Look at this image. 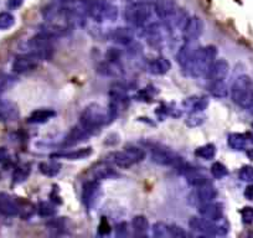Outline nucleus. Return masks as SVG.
<instances>
[{
	"mask_svg": "<svg viewBox=\"0 0 253 238\" xmlns=\"http://www.w3.org/2000/svg\"><path fill=\"white\" fill-rule=\"evenodd\" d=\"M190 228L195 232L206 236H226L228 233V223L225 221H210L203 217H191L189 221Z\"/></svg>",
	"mask_w": 253,
	"mask_h": 238,
	"instance_id": "nucleus-6",
	"label": "nucleus"
},
{
	"mask_svg": "<svg viewBox=\"0 0 253 238\" xmlns=\"http://www.w3.org/2000/svg\"><path fill=\"white\" fill-rule=\"evenodd\" d=\"M153 9H154V13L162 20H165L174 13H176L180 8L175 0H157L153 4Z\"/></svg>",
	"mask_w": 253,
	"mask_h": 238,
	"instance_id": "nucleus-18",
	"label": "nucleus"
},
{
	"mask_svg": "<svg viewBox=\"0 0 253 238\" xmlns=\"http://www.w3.org/2000/svg\"><path fill=\"white\" fill-rule=\"evenodd\" d=\"M153 5L147 1H134L126 9L124 18L128 24L133 26H147L153 15Z\"/></svg>",
	"mask_w": 253,
	"mask_h": 238,
	"instance_id": "nucleus-5",
	"label": "nucleus"
},
{
	"mask_svg": "<svg viewBox=\"0 0 253 238\" xmlns=\"http://www.w3.org/2000/svg\"><path fill=\"white\" fill-rule=\"evenodd\" d=\"M25 0H9V8L10 9H18L23 5V3Z\"/></svg>",
	"mask_w": 253,
	"mask_h": 238,
	"instance_id": "nucleus-44",
	"label": "nucleus"
},
{
	"mask_svg": "<svg viewBox=\"0 0 253 238\" xmlns=\"http://www.w3.org/2000/svg\"><path fill=\"white\" fill-rule=\"evenodd\" d=\"M40 171L46 176H56L61 171V165L55 161L42 162L40 164Z\"/></svg>",
	"mask_w": 253,
	"mask_h": 238,
	"instance_id": "nucleus-32",
	"label": "nucleus"
},
{
	"mask_svg": "<svg viewBox=\"0 0 253 238\" xmlns=\"http://www.w3.org/2000/svg\"><path fill=\"white\" fill-rule=\"evenodd\" d=\"M209 106V99L204 96L190 97L184 102V107L191 113H199V112L206 109Z\"/></svg>",
	"mask_w": 253,
	"mask_h": 238,
	"instance_id": "nucleus-26",
	"label": "nucleus"
},
{
	"mask_svg": "<svg viewBox=\"0 0 253 238\" xmlns=\"http://www.w3.org/2000/svg\"><path fill=\"white\" fill-rule=\"evenodd\" d=\"M117 235L121 236V237H124V236L128 235V225L123 222L117 226Z\"/></svg>",
	"mask_w": 253,
	"mask_h": 238,
	"instance_id": "nucleus-43",
	"label": "nucleus"
},
{
	"mask_svg": "<svg viewBox=\"0 0 253 238\" xmlns=\"http://www.w3.org/2000/svg\"><path fill=\"white\" fill-rule=\"evenodd\" d=\"M238 177L243 183H253V166L251 165H245L238 172Z\"/></svg>",
	"mask_w": 253,
	"mask_h": 238,
	"instance_id": "nucleus-39",
	"label": "nucleus"
},
{
	"mask_svg": "<svg viewBox=\"0 0 253 238\" xmlns=\"http://www.w3.org/2000/svg\"><path fill=\"white\" fill-rule=\"evenodd\" d=\"M112 40L122 46H129L134 42V31L130 28L114 29L111 34Z\"/></svg>",
	"mask_w": 253,
	"mask_h": 238,
	"instance_id": "nucleus-22",
	"label": "nucleus"
},
{
	"mask_svg": "<svg viewBox=\"0 0 253 238\" xmlns=\"http://www.w3.org/2000/svg\"><path fill=\"white\" fill-rule=\"evenodd\" d=\"M204 31V21L199 16H191L187 19L182 30V38L185 41H195L201 36Z\"/></svg>",
	"mask_w": 253,
	"mask_h": 238,
	"instance_id": "nucleus-10",
	"label": "nucleus"
},
{
	"mask_svg": "<svg viewBox=\"0 0 253 238\" xmlns=\"http://www.w3.org/2000/svg\"><path fill=\"white\" fill-rule=\"evenodd\" d=\"M243 195H245V198H247V200H253V184H251V185H248L247 188H246Z\"/></svg>",
	"mask_w": 253,
	"mask_h": 238,
	"instance_id": "nucleus-45",
	"label": "nucleus"
},
{
	"mask_svg": "<svg viewBox=\"0 0 253 238\" xmlns=\"http://www.w3.org/2000/svg\"><path fill=\"white\" fill-rule=\"evenodd\" d=\"M38 212L42 217H51V216H53L56 213V207L51 202L42 201V202L39 203Z\"/></svg>",
	"mask_w": 253,
	"mask_h": 238,
	"instance_id": "nucleus-36",
	"label": "nucleus"
},
{
	"mask_svg": "<svg viewBox=\"0 0 253 238\" xmlns=\"http://www.w3.org/2000/svg\"><path fill=\"white\" fill-rule=\"evenodd\" d=\"M108 122H111L108 109H104L99 104L88 106L80 117V123L93 134Z\"/></svg>",
	"mask_w": 253,
	"mask_h": 238,
	"instance_id": "nucleus-3",
	"label": "nucleus"
},
{
	"mask_svg": "<svg viewBox=\"0 0 253 238\" xmlns=\"http://www.w3.org/2000/svg\"><path fill=\"white\" fill-rule=\"evenodd\" d=\"M170 232H171V238H184L187 236L182 227L177 225H170Z\"/></svg>",
	"mask_w": 253,
	"mask_h": 238,
	"instance_id": "nucleus-41",
	"label": "nucleus"
},
{
	"mask_svg": "<svg viewBox=\"0 0 253 238\" xmlns=\"http://www.w3.org/2000/svg\"><path fill=\"white\" fill-rule=\"evenodd\" d=\"M227 143L231 149L243 152L253 145V135L250 133H232L228 135Z\"/></svg>",
	"mask_w": 253,
	"mask_h": 238,
	"instance_id": "nucleus-17",
	"label": "nucleus"
},
{
	"mask_svg": "<svg viewBox=\"0 0 253 238\" xmlns=\"http://www.w3.org/2000/svg\"><path fill=\"white\" fill-rule=\"evenodd\" d=\"M250 109H251V111H252V113H253V106H252V107H251V108H250Z\"/></svg>",
	"mask_w": 253,
	"mask_h": 238,
	"instance_id": "nucleus-47",
	"label": "nucleus"
},
{
	"mask_svg": "<svg viewBox=\"0 0 253 238\" xmlns=\"http://www.w3.org/2000/svg\"><path fill=\"white\" fill-rule=\"evenodd\" d=\"M217 196V191L213 189V186L210 183L205 184V185H201L195 188V191L191 195V201H193L195 205L201 206L205 205V203L212 202L213 200Z\"/></svg>",
	"mask_w": 253,
	"mask_h": 238,
	"instance_id": "nucleus-11",
	"label": "nucleus"
},
{
	"mask_svg": "<svg viewBox=\"0 0 253 238\" xmlns=\"http://www.w3.org/2000/svg\"><path fill=\"white\" fill-rule=\"evenodd\" d=\"M241 217H242V221L247 225L253 222V207H250V206H246L241 210Z\"/></svg>",
	"mask_w": 253,
	"mask_h": 238,
	"instance_id": "nucleus-40",
	"label": "nucleus"
},
{
	"mask_svg": "<svg viewBox=\"0 0 253 238\" xmlns=\"http://www.w3.org/2000/svg\"><path fill=\"white\" fill-rule=\"evenodd\" d=\"M30 164H24L21 166H19L15 170V172H14V181L15 183H23V181H25L29 177V175H30Z\"/></svg>",
	"mask_w": 253,
	"mask_h": 238,
	"instance_id": "nucleus-34",
	"label": "nucleus"
},
{
	"mask_svg": "<svg viewBox=\"0 0 253 238\" xmlns=\"http://www.w3.org/2000/svg\"><path fill=\"white\" fill-rule=\"evenodd\" d=\"M152 160L155 164L162 165V166L175 167L179 170L185 166L182 158L169 149H154L152 154Z\"/></svg>",
	"mask_w": 253,
	"mask_h": 238,
	"instance_id": "nucleus-9",
	"label": "nucleus"
},
{
	"mask_svg": "<svg viewBox=\"0 0 253 238\" xmlns=\"http://www.w3.org/2000/svg\"><path fill=\"white\" fill-rule=\"evenodd\" d=\"M144 158L145 152L142 148L129 147L121 150V152L111 153V154L106 158V161L109 162L111 165H113V166L122 167V169H128V167L133 166V165L142 161Z\"/></svg>",
	"mask_w": 253,
	"mask_h": 238,
	"instance_id": "nucleus-4",
	"label": "nucleus"
},
{
	"mask_svg": "<svg viewBox=\"0 0 253 238\" xmlns=\"http://www.w3.org/2000/svg\"><path fill=\"white\" fill-rule=\"evenodd\" d=\"M169 33L168 28L165 26V24H157L153 23L147 25V29L144 31L145 39L148 40V42L153 46H159L160 43L164 41L165 34Z\"/></svg>",
	"mask_w": 253,
	"mask_h": 238,
	"instance_id": "nucleus-15",
	"label": "nucleus"
},
{
	"mask_svg": "<svg viewBox=\"0 0 253 238\" xmlns=\"http://www.w3.org/2000/svg\"><path fill=\"white\" fill-rule=\"evenodd\" d=\"M199 213L203 218L210 221H220L223 218V208L218 203L209 202L199 206Z\"/></svg>",
	"mask_w": 253,
	"mask_h": 238,
	"instance_id": "nucleus-20",
	"label": "nucleus"
},
{
	"mask_svg": "<svg viewBox=\"0 0 253 238\" xmlns=\"http://www.w3.org/2000/svg\"><path fill=\"white\" fill-rule=\"evenodd\" d=\"M93 176L94 179L98 180H104V179H113L117 176V172L114 171L113 165L109 162H101V164L96 165L93 169Z\"/></svg>",
	"mask_w": 253,
	"mask_h": 238,
	"instance_id": "nucleus-28",
	"label": "nucleus"
},
{
	"mask_svg": "<svg viewBox=\"0 0 253 238\" xmlns=\"http://www.w3.org/2000/svg\"><path fill=\"white\" fill-rule=\"evenodd\" d=\"M29 48H30V53L35 55L42 61L50 60L53 53L52 38L41 31L29 40Z\"/></svg>",
	"mask_w": 253,
	"mask_h": 238,
	"instance_id": "nucleus-7",
	"label": "nucleus"
},
{
	"mask_svg": "<svg viewBox=\"0 0 253 238\" xmlns=\"http://www.w3.org/2000/svg\"><path fill=\"white\" fill-rule=\"evenodd\" d=\"M153 235L159 238H171V232H170V225L167 223L158 222L153 226Z\"/></svg>",
	"mask_w": 253,
	"mask_h": 238,
	"instance_id": "nucleus-33",
	"label": "nucleus"
},
{
	"mask_svg": "<svg viewBox=\"0 0 253 238\" xmlns=\"http://www.w3.org/2000/svg\"><path fill=\"white\" fill-rule=\"evenodd\" d=\"M99 195H101V186L96 180H91L84 184V190H82V200L87 208L91 210L94 207Z\"/></svg>",
	"mask_w": 253,
	"mask_h": 238,
	"instance_id": "nucleus-14",
	"label": "nucleus"
},
{
	"mask_svg": "<svg viewBox=\"0 0 253 238\" xmlns=\"http://www.w3.org/2000/svg\"><path fill=\"white\" fill-rule=\"evenodd\" d=\"M228 74H230V66H228L227 61L225 60H216L212 64V66L209 70L208 77L209 83L211 82H222L227 81Z\"/></svg>",
	"mask_w": 253,
	"mask_h": 238,
	"instance_id": "nucleus-13",
	"label": "nucleus"
},
{
	"mask_svg": "<svg viewBox=\"0 0 253 238\" xmlns=\"http://www.w3.org/2000/svg\"><path fill=\"white\" fill-rule=\"evenodd\" d=\"M211 174H212V176L215 177V179L221 180V179H223L225 176H227L228 170L227 167L223 164H221V162H213L212 166H211Z\"/></svg>",
	"mask_w": 253,
	"mask_h": 238,
	"instance_id": "nucleus-38",
	"label": "nucleus"
},
{
	"mask_svg": "<svg viewBox=\"0 0 253 238\" xmlns=\"http://www.w3.org/2000/svg\"><path fill=\"white\" fill-rule=\"evenodd\" d=\"M19 117V109L14 103L9 101H0V119L1 120H15Z\"/></svg>",
	"mask_w": 253,
	"mask_h": 238,
	"instance_id": "nucleus-24",
	"label": "nucleus"
},
{
	"mask_svg": "<svg viewBox=\"0 0 253 238\" xmlns=\"http://www.w3.org/2000/svg\"><path fill=\"white\" fill-rule=\"evenodd\" d=\"M232 101L241 108L248 109L253 106V81L250 76H238L231 87Z\"/></svg>",
	"mask_w": 253,
	"mask_h": 238,
	"instance_id": "nucleus-2",
	"label": "nucleus"
},
{
	"mask_svg": "<svg viewBox=\"0 0 253 238\" xmlns=\"http://www.w3.org/2000/svg\"><path fill=\"white\" fill-rule=\"evenodd\" d=\"M87 13L91 18L96 21L113 20L118 15V9L112 4L101 1V0H93L87 6Z\"/></svg>",
	"mask_w": 253,
	"mask_h": 238,
	"instance_id": "nucleus-8",
	"label": "nucleus"
},
{
	"mask_svg": "<svg viewBox=\"0 0 253 238\" xmlns=\"http://www.w3.org/2000/svg\"><path fill=\"white\" fill-rule=\"evenodd\" d=\"M92 153L91 148H81V149L70 150V152L56 153L51 155V158H57V159H66V160H81L84 158L89 157Z\"/></svg>",
	"mask_w": 253,
	"mask_h": 238,
	"instance_id": "nucleus-25",
	"label": "nucleus"
},
{
	"mask_svg": "<svg viewBox=\"0 0 253 238\" xmlns=\"http://www.w3.org/2000/svg\"><path fill=\"white\" fill-rule=\"evenodd\" d=\"M55 116L56 113L52 109H38V111H34L30 114V117L28 118V122L31 123V124H42V123L48 122Z\"/></svg>",
	"mask_w": 253,
	"mask_h": 238,
	"instance_id": "nucleus-27",
	"label": "nucleus"
},
{
	"mask_svg": "<svg viewBox=\"0 0 253 238\" xmlns=\"http://www.w3.org/2000/svg\"><path fill=\"white\" fill-rule=\"evenodd\" d=\"M20 211L18 202L5 193H0V213L8 217L16 216Z\"/></svg>",
	"mask_w": 253,
	"mask_h": 238,
	"instance_id": "nucleus-21",
	"label": "nucleus"
},
{
	"mask_svg": "<svg viewBox=\"0 0 253 238\" xmlns=\"http://www.w3.org/2000/svg\"><path fill=\"white\" fill-rule=\"evenodd\" d=\"M16 79L6 74H0V94L10 89L15 84Z\"/></svg>",
	"mask_w": 253,
	"mask_h": 238,
	"instance_id": "nucleus-35",
	"label": "nucleus"
},
{
	"mask_svg": "<svg viewBox=\"0 0 253 238\" xmlns=\"http://www.w3.org/2000/svg\"><path fill=\"white\" fill-rule=\"evenodd\" d=\"M8 152H6V149H4V148H0V162L5 161L6 159H8Z\"/></svg>",
	"mask_w": 253,
	"mask_h": 238,
	"instance_id": "nucleus-46",
	"label": "nucleus"
},
{
	"mask_svg": "<svg viewBox=\"0 0 253 238\" xmlns=\"http://www.w3.org/2000/svg\"><path fill=\"white\" fill-rule=\"evenodd\" d=\"M209 89H210V93L216 98H225L228 94L227 81L211 82L209 83Z\"/></svg>",
	"mask_w": 253,
	"mask_h": 238,
	"instance_id": "nucleus-30",
	"label": "nucleus"
},
{
	"mask_svg": "<svg viewBox=\"0 0 253 238\" xmlns=\"http://www.w3.org/2000/svg\"><path fill=\"white\" fill-rule=\"evenodd\" d=\"M132 227L135 235L144 236L147 235L148 230H149V222H148L147 217L142 215L134 216L132 220Z\"/></svg>",
	"mask_w": 253,
	"mask_h": 238,
	"instance_id": "nucleus-29",
	"label": "nucleus"
},
{
	"mask_svg": "<svg viewBox=\"0 0 253 238\" xmlns=\"http://www.w3.org/2000/svg\"><path fill=\"white\" fill-rule=\"evenodd\" d=\"M216 56H217V48L215 46L198 47L186 74L193 77L206 76L210 67L216 61Z\"/></svg>",
	"mask_w": 253,
	"mask_h": 238,
	"instance_id": "nucleus-1",
	"label": "nucleus"
},
{
	"mask_svg": "<svg viewBox=\"0 0 253 238\" xmlns=\"http://www.w3.org/2000/svg\"><path fill=\"white\" fill-rule=\"evenodd\" d=\"M40 58L36 57L33 53H25V55L18 56L13 64V70L15 74H25V72L33 71L38 67Z\"/></svg>",
	"mask_w": 253,
	"mask_h": 238,
	"instance_id": "nucleus-12",
	"label": "nucleus"
},
{
	"mask_svg": "<svg viewBox=\"0 0 253 238\" xmlns=\"http://www.w3.org/2000/svg\"><path fill=\"white\" fill-rule=\"evenodd\" d=\"M171 69V64L167 57H157L148 64V71L152 75H165Z\"/></svg>",
	"mask_w": 253,
	"mask_h": 238,
	"instance_id": "nucleus-23",
	"label": "nucleus"
},
{
	"mask_svg": "<svg viewBox=\"0 0 253 238\" xmlns=\"http://www.w3.org/2000/svg\"><path fill=\"white\" fill-rule=\"evenodd\" d=\"M98 232L101 233V235H108V233L111 232V226H109L108 221H107L104 217L102 218L101 223H99Z\"/></svg>",
	"mask_w": 253,
	"mask_h": 238,
	"instance_id": "nucleus-42",
	"label": "nucleus"
},
{
	"mask_svg": "<svg viewBox=\"0 0 253 238\" xmlns=\"http://www.w3.org/2000/svg\"><path fill=\"white\" fill-rule=\"evenodd\" d=\"M195 155L200 159L204 160H211L215 158L216 155V148L213 144H206L203 147H199L195 150Z\"/></svg>",
	"mask_w": 253,
	"mask_h": 238,
	"instance_id": "nucleus-31",
	"label": "nucleus"
},
{
	"mask_svg": "<svg viewBox=\"0 0 253 238\" xmlns=\"http://www.w3.org/2000/svg\"><path fill=\"white\" fill-rule=\"evenodd\" d=\"M93 134L92 132H89L86 127L79 123L77 125H75L71 130L69 132V134L65 138V142H63V145H74L77 144L80 142H84L87 138H89Z\"/></svg>",
	"mask_w": 253,
	"mask_h": 238,
	"instance_id": "nucleus-19",
	"label": "nucleus"
},
{
	"mask_svg": "<svg viewBox=\"0 0 253 238\" xmlns=\"http://www.w3.org/2000/svg\"><path fill=\"white\" fill-rule=\"evenodd\" d=\"M198 47L199 46H196L195 41H185V43L180 47L179 52H177V61H179L180 67H181L185 74L189 70L191 60L194 57V53H195Z\"/></svg>",
	"mask_w": 253,
	"mask_h": 238,
	"instance_id": "nucleus-16",
	"label": "nucleus"
},
{
	"mask_svg": "<svg viewBox=\"0 0 253 238\" xmlns=\"http://www.w3.org/2000/svg\"><path fill=\"white\" fill-rule=\"evenodd\" d=\"M15 24V18L8 11L0 13V30H8Z\"/></svg>",
	"mask_w": 253,
	"mask_h": 238,
	"instance_id": "nucleus-37",
	"label": "nucleus"
}]
</instances>
